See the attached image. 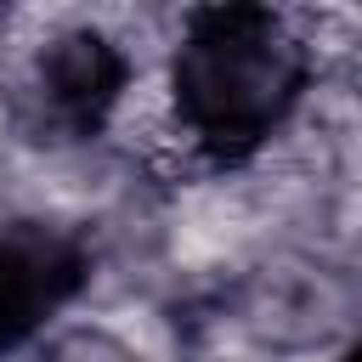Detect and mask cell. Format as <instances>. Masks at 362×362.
<instances>
[{
    "instance_id": "obj_1",
    "label": "cell",
    "mask_w": 362,
    "mask_h": 362,
    "mask_svg": "<svg viewBox=\"0 0 362 362\" xmlns=\"http://www.w3.org/2000/svg\"><path fill=\"white\" fill-rule=\"evenodd\" d=\"M51 288H57V272L40 255L0 249V339H11L23 322H34V311L51 305Z\"/></svg>"
}]
</instances>
